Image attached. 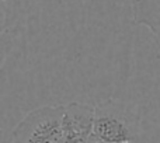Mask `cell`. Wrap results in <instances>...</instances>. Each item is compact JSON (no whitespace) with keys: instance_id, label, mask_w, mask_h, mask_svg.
I'll use <instances>...</instances> for the list:
<instances>
[{"instance_id":"cell-3","label":"cell","mask_w":160,"mask_h":143,"mask_svg":"<svg viewBox=\"0 0 160 143\" xmlns=\"http://www.w3.org/2000/svg\"><path fill=\"white\" fill-rule=\"evenodd\" d=\"M96 107L84 102H69L63 111V143H88L94 132Z\"/></svg>"},{"instance_id":"cell-4","label":"cell","mask_w":160,"mask_h":143,"mask_svg":"<svg viewBox=\"0 0 160 143\" xmlns=\"http://www.w3.org/2000/svg\"><path fill=\"white\" fill-rule=\"evenodd\" d=\"M132 20L149 28L160 47V0H133Z\"/></svg>"},{"instance_id":"cell-2","label":"cell","mask_w":160,"mask_h":143,"mask_svg":"<svg viewBox=\"0 0 160 143\" xmlns=\"http://www.w3.org/2000/svg\"><path fill=\"white\" fill-rule=\"evenodd\" d=\"M65 105H45L31 111L18 122L11 143H63Z\"/></svg>"},{"instance_id":"cell-1","label":"cell","mask_w":160,"mask_h":143,"mask_svg":"<svg viewBox=\"0 0 160 143\" xmlns=\"http://www.w3.org/2000/svg\"><path fill=\"white\" fill-rule=\"evenodd\" d=\"M93 135L115 143H138L141 119L127 104L107 100L96 105Z\"/></svg>"},{"instance_id":"cell-5","label":"cell","mask_w":160,"mask_h":143,"mask_svg":"<svg viewBox=\"0 0 160 143\" xmlns=\"http://www.w3.org/2000/svg\"><path fill=\"white\" fill-rule=\"evenodd\" d=\"M88 143H115V142H110V141H104V139H100L97 138V136H91L90 141H88Z\"/></svg>"}]
</instances>
